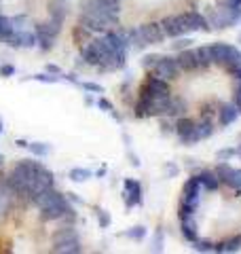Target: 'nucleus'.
<instances>
[{"instance_id": "nucleus-1", "label": "nucleus", "mask_w": 241, "mask_h": 254, "mask_svg": "<svg viewBox=\"0 0 241 254\" xmlns=\"http://www.w3.org/2000/svg\"><path fill=\"white\" fill-rule=\"evenodd\" d=\"M172 102L170 85L167 81H161L159 76L148 74L142 83V89L135 102V117L150 119V117H163L167 113V106Z\"/></svg>"}, {"instance_id": "nucleus-2", "label": "nucleus", "mask_w": 241, "mask_h": 254, "mask_svg": "<svg viewBox=\"0 0 241 254\" xmlns=\"http://www.w3.org/2000/svg\"><path fill=\"white\" fill-rule=\"evenodd\" d=\"M120 19L119 0H85L80 11V26L91 30L93 34H104L110 26H117Z\"/></svg>"}, {"instance_id": "nucleus-3", "label": "nucleus", "mask_w": 241, "mask_h": 254, "mask_svg": "<svg viewBox=\"0 0 241 254\" xmlns=\"http://www.w3.org/2000/svg\"><path fill=\"white\" fill-rule=\"evenodd\" d=\"M161 28H163L165 36H174V38L186 36L190 32H199V30H210L207 28V19L199 11L170 15V17L161 19Z\"/></svg>"}, {"instance_id": "nucleus-4", "label": "nucleus", "mask_w": 241, "mask_h": 254, "mask_svg": "<svg viewBox=\"0 0 241 254\" xmlns=\"http://www.w3.org/2000/svg\"><path fill=\"white\" fill-rule=\"evenodd\" d=\"M30 201L40 210V216H43L45 220H60L63 214L72 210V205L68 203V199L55 189L40 190V193H36Z\"/></svg>"}, {"instance_id": "nucleus-5", "label": "nucleus", "mask_w": 241, "mask_h": 254, "mask_svg": "<svg viewBox=\"0 0 241 254\" xmlns=\"http://www.w3.org/2000/svg\"><path fill=\"white\" fill-rule=\"evenodd\" d=\"M127 43L129 45H138V47H146V45H159L163 43V28L161 23L157 21H150V23H142L138 28H131L127 32Z\"/></svg>"}, {"instance_id": "nucleus-6", "label": "nucleus", "mask_w": 241, "mask_h": 254, "mask_svg": "<svg viewBox=\"0 0 241 254\" xmlns=\"http://www.w3.org/2000/svg\"><path fill=\"white\" fill-rule=\"evenodd\" d=\"M203 195L205 190L201 189V182L197 176H192L186 180V185L182 187V195H180V212H190L197 214V210L203 203Z\"/></svg>"}, {"instance_id": "nucleus-7", "label": "nucleus", "mask_w": 241, "mask_h": 254, "mask_svg": "<svg viewBox=\"0 0 241 254\" xmlns=\"http://www.w3.org/2000/svg\"><path fill=\"white\" fill-rule=\"evenodd\" d=\"M53 252H61V254L80 252V242H78L76 229L72 225L66 229H60L58 233H53Z\"/></svg>"}, {"instance_id": "nucleus-8", "label": "nucleus", "mask_w": 241, "mask_h": 254, "mask_svg": "<svg viewBox=\"0 0 241 254\" xmlns=\"http://www.w3.org/2000/svg\"><path fill=\"white\" fill-rule=\"evenodd\" d=\"M60 32H61V23L55 19H47V21L36 23V45L43 51H51L60 36Z\"/></svg>"}, {"instance_id": "nucleus-9", "label": "nucleus", "mask_w": 241, "mask_h": 254, "mask_svg": "<svg viewBox=\"0 0 241 254\" xmlns=\"http://www.w3.org/2000/svg\"><path fill=\"white\" fill-rule=\"evenodd\" d=\"M180 72H182V68H180L178 58H170V55L159 58L155 62V66L150 68V74H155L161 78V81H167V83H172L174 78H178Z\"/></svg>"}, {"instance_id": "nucleus-10", "label": "nucleus", "mask_w": 241, "mask_h": 254, "mask_svg": "<svg viewBox=\"0 0 241 254\" xmlns=\"http://www.w3.org/2000/svg\"><path fill=\"white\" fill-rule=\"evenodd\" d=\"M106 53H108V49H106V43H104L102 36L89 38V41L83 45V49H80L83 60L89 64V66H95V68H98V64L104 60V55H106Z\"/></svg>"}, {"instance_id": "nucleus-11", "label": "nucleus", "mask_w": 241, "mask_h": 254, "mask_svg": "<svg viewBox=\"0 0 241 254\" xmlns=\"http://www.w3.org/2000/svg\"><path fill=\"white\" fill-rule=\"evenodd\" d=\"M239 115H241V113L237 110L233 98H229V100H218V104H216V123H218L220 127H229L231 123H235Z\"/></svg>"}, {"instance_id": "nucleus-12", "label": "nucleus", "mask_w": 241, "mask_h": 254, "mask_svg": "<svg viewBox=\"0 0 241 254\" xmlns=\"http://www.w3.org/2000/svg\"><path fill=\"white\" fill-rule=\"evenodd\" d=\"M102 38H104V43H106V49L112 53H127V49H129L127 36L120 34L117 30H106L102 34Z\"/></svg>"}, {"instance_id": "nucleus-13", "label": "nucleus", "mask_w": 241, "mask_h": 254, "mask_svg": "<svg viewBox=\"0 0 241 254\" xmlns=\"http://www.w3.org/2000/svg\"><path fill=\"white\" fill-rule=\"evenodd\" d=\"M178 216H180V231L184 235V240L190 242V244H195L199 240L195 214H190V212H178Z\"/></svg>"}, {"instance_id": "nucleus-14", "label": "nucleus", "mask_w": 241, "mask_h": 254, "mask_svg": "<svg viewBox=\"0 0 241 254\" xmlns=\"http://www.w3.org/2000/svg\"><path fill=\"white\" fill-rule=\"evenodd\" d=\"M125 60H127V53L108 51L106 55H104V60L98 64V68L102 70V72H117V70H120L125 66Z\"/></svg>"}, {"instance_id": "nucleus-15", "label": "nucleus", "mask_w": 241, "mask_h": 254, "mask_svg": "<svg viewBox=\"0 0 241 254\" xmlns=\"http://www.w3.org/2000/svg\"><path fill=\"white\" fill-rule=\"evenodd\" d=\"M192 127H195V119H190L186 115L174 119V133L180 138L182 144H186V142H188L190 133H192Z\"/></svg>"}, {"instance_id": "nucleus-16", "label": "nucleus", "mask_w": 241, "mask_h": 254, "mask_svg": "<svg viewBox=\"0 0 241 254\" xmlns=\"http://www.w3.org/2000/svg\"><path fill=\"white\" fill-rule=\"evenodd\" d=\"M6 43H9L11 47H17V49H30V47L36 45V32L21 28V30L15 32V34Z\"/></svg>"}, {"instance_id": "nucleus-17", "label": "nucleus", "mask_w": 241, "mask_h": 254, "mask_svg": "<svg viewBox=\"0 0 241 254\" xmlns=\"http://www.w3.org/2000/svg\"><path fill=\"white\" fill-rule=\"evenodd\" d=\"M123 187H125V203H127V208H135V205H140L142 203V187H140V182L133 180V178H127Z\"/></svg>"}, {"instance_id": "nucleus-18", "label": "nucleus", "mask_w": 241, "mask_h": 254, "mask_svg": "<svg viewBox=\"0 0 241 254\" xmlns=\"http://www.w3.org/2000/svg\"><path fill=\"white\" fill-rule=\"evenodd\" d=\"M199 182H201V189L205 190V193H218V190L222 189V180L220 176L216 174V170H205L199 174Z\"/></svg>"}, {"instance_id": "nucleus-19", "label": "nucleus", "mask_w": 241, "mask_h": 254, "mask_svg": "<svg viewBox=\"0 0 241 254\" xmlns=\"http://www.w3.org/2000/svg\"><path fill=\"white\" fill-rule=\"evenodd\" d=\"M66 2L68 0H51L49 2V19H55V21L63 23V19H66V15H68Z\"/></svg>"}, {"instance_id": "nucleus-20", "label": "nucleus", "mask_w": 241, "mask_h": 254, "mask_svg": "<svg viewBox=\"0 0 241 254\" xmlns=\"http://www.w3.org/2000/svg\"><path fill=\"white\" fill-rule=\"evenodd\" d=\"M182 115H186V102H184L182 98H172L170 106H167V113L163 117L176 119V117H182Z\"/></svg>"}, {"instance_id": "nucleus-21", "label": "nucleus", "mask_w": 241, "mask_h": 254, "mask_svg": "<svg viewBox=\"0 0 241 254\" xmlns=\"http://www.w3.org/2000/svg\"><path fill=\"white\" fill-rule=\"evenodd\" d=\"M17 32V28H15L13 23V17H6V15H0V41H9V38Z\"/></svg>"}, {"instance_id": "nucleus-22", "label": "nucleus", "mask_w": 241, "mask_h": 254, "mask_svg": "<svg viewBox=\"0 0 241 254\" xmlns=\"http://www.w3.org/2000/svg\"><path fill=\"white\" fill-rule=\"evenodd\" d=\"M30 153L36 155V157H47L51 153V146L49 144H43V142H32V144H28Z\"/></svg>"}, {"instance_id": "nucleus-23", "label": "nucleus", "mask_w": 241, "mask_h": 254, "mask_svg": "<svg viewBox=\"0 0 241 254\" xmlns=\"http://www.w3.org/2000/svg\"><path fill=\"white\" fill-rule=\"evenodd\" d=\"M9 190L4 189V185H2V190H0V220H2L4 216H6V212H9Z\"/></svg>"}, {"instance_id": "nucleus-24", "label": "nucleus", "mask_w": 241, "mask_h": 254, "mask_svg": "<svg viewBox=\"0 0 241 254\" xmlns=\"http://www.w3.org/2000/svg\"><path fill=\"white\" fill-rule=\"evenodd\" d=\"M70 178L76 180V182H85L87 178H91V172L85 170V168H74V170L70 172Z\"/></svg>"}, {"instance_id": "nucleus-25", "label": "nucleus", "mask_w": 241, "mask_h": 254, "mask_svg": "<svg viewBox=\"0 0 241 254\" xmlns=\"http://www.w3.org/2000/svg\"><path fill=\"white\" fill-rule=\"evenodd\" d=\"M125 235L129 237V240H133V242H142L144 235H146V229L144 227H133V229H127Z\"/></svg>"}, {"instance_id": "nucleus-26", "label": "nucleus", "mask_w": 241, "mask_h": 254, "mask_svg": "<svg viewBox=\"0 0 241 254\" xmlns=\"http://www.w3.org/2000/svg\"><path fill=\"white\" fill-rule=\"evenodd\" d=\"M80 87H83L85 91H95V93H104V87L98 85V83H80Z\"/></svg>"}, {"instance_id": "nucleus-27", "label": "nucleus", "mask_w": 241, "mask_h": 254, "mask_svg": "<svg viewBox=\"0 0 241 254\" xmlns=\"http://www.w3.org/2000/svg\"><path fill=\"white\" fill-rule=\"evenodd\" d=\"M34 78H36V81H40V83H58L61 76H51V74H45L43 72V74H36Z\"/></svg>"}, {"instance_id": "nucleus-28", "label": "nucleus", "mask_w": 241, "mask_h": 254, "mask_svg": "<svg viewBox=\"0 0 241 254\" xmlns=\"http://www.w3.org/2000/svg\"><path fill=\"white\" fill-rule=\"evenodd\" d=\"M159 58H161V55H146V58H144V60H142V66L150 70L152 66H155V62H157Z\"/></svg>"}, {"instance_id": "nucleus-29", "label": "nucleus", "mask_w": 241, "mask_h": 254, "mask_svg": "<svg viewBox=\"0 0 241 254\" xmlns=\"http://www.w3.org/2000/svg\"><path fill=\"white\" fill-rule=\"evenodd\" d=\"M95 214H98V218H100V225H102V227H108V225H110V216H108V214L104 212V210L98 208V210H95Z\"/></svg>"}, {"instance_id": "nucleus-30", "label": "nucleus", "mask_w": 241, "mask_h": 254, "mask_svg": "<svg viewBox=\"0 0 241 254\" xmlns=\"http://www.w3.org/2000/svg\"><path fill=\"white\" fill-rule=\"evenodd\" d=\"M13 74H15V68L11 64H2L0 66V76H13Z\"/></svg>"}, {"instance_id": "nucleus-31", "label": "nucleus", "mask_w": 241, "mask_h": 254, "mask_svg": "<svg viewBox=\"0 0 241 254\" xmlns=\"http://www.w3.org/2000/svg\"><path fill=\"white\" fill-rule=\"evenodd\" d=\"M190 38H180V41L178 43H174V49H180V51H184V49H188V47H190Z\"/></svg>"}, {"instance_id": "nucleus-32", "label": "nucleus", "mask_w": 241, "mask_h": 254, "mask_svg": "<svg viewBox=\"0 0 241 254\" xmlns=\"http://www.w3.org/2000/svg\"><path fill=\"white\" fill-rule=\"evenodd\" d=\"M98 106H100V108H104V110H106V113H110V115H115V108H112V104H110V102H108V100H104V98H102V100L98 102ZM115 117H117V115H115ZM117 119H119V117H117Z\"/></svg>"}, {"instance_id": "nucleus-33", "label": "nucleus", "mask_w": 241, "mask_h": 254, "mask_svg": "<svg viewBox=\"0 0 241 254\" xmlns=\"http://www.w3.org/2000/svg\"><path fill=\"white\" fill-rule=\"evenodd\" d=\"M233 155H235V150H233V148H224V150H220V153H218V159H220V161H224V159H231Z\"/></svg>"}, {"instance_id": "nucleus-34", "label": "nucleus", "mask_w": 241, "mask_h": 254, "mask_svg": "<svg viewBox=\"0 0 241 254\" xmlns=\"http://www.w3.org/2000/svg\"><path fill=\"white\" fill-rule=\"evenodd\" d=\"M4 165V155H0V168H2Z\"/></svg>"}, {"instance_id": "nucleus-35", "label": "nucleus", "mask_w": 241, "mask_h": 254, "mask_svg": "<svg viewBox=\"0 0 241 254\" xmlns=\"http://www.w3.org/2000/svg\"><path fill=\"white\" fill-rule=\"evenodd\" d=\"M0 133H2V121H0Z\"/></svg>"}, {"instance_id": "nucleus-36", "label": "nucleus", "mask_w": 241, "mask_h": 254, "mask_svg": "<svg viewBox=\"0 0 241 254\" xmlns=\"http://www.w3.org/2000/svg\"><path fill=\"white\" fill-rule=\"evenodd\" d=\"M239 155H241V148H239Z\"/></svg>"}]
</instances>
